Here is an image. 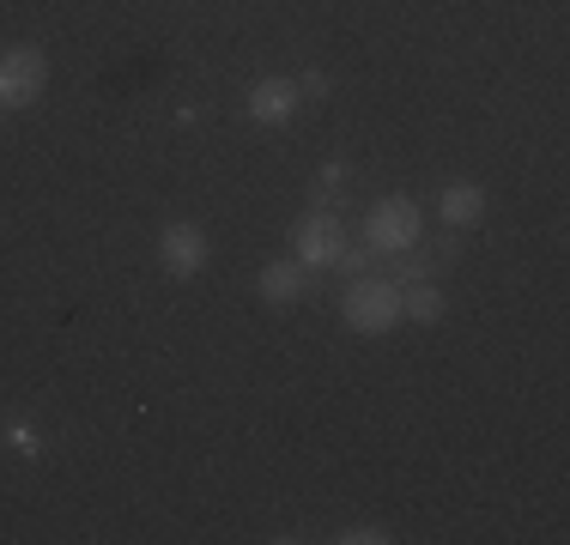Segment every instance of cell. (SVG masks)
Returning <instances> with one entry per match:
<instances>
[{"label": "cell", "instance_id": "cell-1", "mask_svg": "<svg viewBox=\"0 0 570 545\" xmlns=\"http://www.w3.org/2000/svg\"><path fill=\"white\" fill-rule=\"evenodd\" d=\"M341 321L352 334H395L401 327V285L383 272H364L341 291Z\"/></svg>", "mask_w": 570, "mask_h": 545}, {"label": "cell", "instance_id": "cell-2", "mask_svg": "<svg viewBox=\"0 0 570 545\" xmlns=\"http://www.w3.org/2000/svg\"><path fill=\"white\" fill-rule=\"evenodd\" d=\"M49 91V54L37 43L0 49V109H31Z\"/></svg>", "mask_w": 570, "mask_h": 545}, {"label": "cell", "instance_id": "cell-3", "mask_svg": "<svg viewBox=\"0 0 570 545\" xmlns=\"http://www.w3.org/2000/svg\"><path fill=\"white\" fill-rule=\"evenodd\" d=\"M419 237H425V212H419V200H406V195H389V200H376V207L364 212V242H371L376 255L413 249Z\"/></svg>", "mask_w": 570, "mask_h": 545}, {"label": "cell", "instance_id": "cell-4", "mask_svg": "<svg viewBox=\"0 0 570 545\" xmlns=\"http://www.w3.org/2000/svg\"><path fill=\"white\" fill-rule=\"evenodd\" d=\"M341 249H346V225H341V212H334V207H309V212L292 225V255H297L309 272H316V267H334V261H341Z\"/></svg>", "mask_w": 570, "mask_h": 545}, {"label": "cell", "instance_id": "cell-5", "mask_svg": "<svg viewBox=\"0 0 570 545\" xmlns=\"http://www.w3.org/2000/svg\"><path fill=\"white\" fill-rule=\"evenodd\" d=\"M207 230L200 225H165L158 230V267L170 272V279H195L200 267H207Z\"/></svg>", "mask_w": 570, "mask_h": 545}, {"label": "cell", "instance_id": "cell-6", "mask_svg": "<svg viewBox=\"0 0 570 545\" xmlns=\"http://www.w3.org/2000/svg\"><path fill=\"white\" fill-rule=\"evenodd\" d=\"M255 291H262L267 309H292V304H304V297H309V267L297 261V255H279V261L262 267Z\"/></svg>", "mask_w": 570, "mask_h": 545}, {"label": "cell", "instance_id": "cell-7", "mask_svg": "<svg viewBox=\"0 0 570 545\" xmlns=\"http://www.w3.org/2000/svg\"><path fill=\"white\" fill-rule=\"evenodd\" d=\"M297 103H304V98H297L292 79H255V86L243 91V116L262 121V128H279V121H292Z\"/></svg>", "mask_w": 570, "mask_h": 545}, {"label": "cell", "instance_id": "cell-8", "mask_svg": "<svg viewBox=\"0 0 570 545\" xmlns=\"http://www.w3.org/2000/svg\"><path fill=\"white\" fill-rule=\"evenodd\" d=\"M438 218H443L450 230L485 225V188H480V182H450V188H438Z\"/></svg>", "mask_w": 570, "mask_h": 545}, {"label": "cell", "instance_id": "cell-9", "mask_svg": "<svg viewBox=\"0 0 570 545\" xmlns=\"http://www.w3.org/2000/svg\"><path fill=\"white\" fill-rule=\"evenodd\" d=\"M443 309H450V297L438 291V279H413L401 285V321H419V327H438Z\"/></svg>", "mask_w": 570, "mask_h": 545}, {"label": "cell", "instance_id": "cell-10", "mask_svg": "<svg viewBox=\"0 0 570 545\" xmlns=\"http://www.w3.org/2000/svg\"><path fill=\"white\" fill-rule=\"evenodd\" d=\"M383 279H395V285H413V279H438V255L425 249V242H413V249H395V255H383Z\"/></svg>", "mask_w": 570, "mask_h": 545}, {"label": "cell", "instance_id": "cell-11", "mask_svg": "<svg viewBox=\"0 0 570 545\" xmlns=\"http://www.w3.org/2000/svg\"><path fill=\"white\" fill-rule=\"evenodd\" d=\"M346 188H352V164H341V158L322 164V176H316V207H334Z\"/></svg>", "mask_w": 570, "mask_h": 545}, {"label": "cell", "instance_id": "cell-12", "mask_svg": "<svg viewBox=\"0 0 570 545\" xmlns=\"http://www.w3.org/2000/svg\"><path fill=\"white\" fill-rule=\"evenodd\" d=\"M334 267H341L346 279H364V272H376V267H383V255H376L371 242H346V249H341V261H334Z\"/></svg>", "mask_w": 570, "mask_h": 545}, {"label": "cell", "instance_id": "cell-13", "mask_svg": "<svg viewBox=\"0 0 570 545\" xmlns=\"http://www.w3.org/2000/svg\"><path fill=\"white\" fill-rule=\"evenodd\" d=\"M389 539H395V534H389L383 522H364V527H346V534H341V545H389Z\"/></svg>", "mask_w": 570, "mask_h": 545}, {"label": "cell", "instance_id": "cell-14", "mask_svg": "<svg viewBox=\"0 0 570 545\" xmlns=\"http://www.w3.org/2000/svg\"><path fill=\"white\" fill-rule=\"evenodd\" d=\"M297 98L322 103V98H328V73H304V79H297Z\"/></svg>", "mask_w": 570, "mask_h": 545}, {"label": "cell", "instance_id": "cell-15", "mask_svg": "<svg viewBox=\"0 0 570 545\" xmlns=\"http://www.w3.org/2000/svg\"><path fill=\"white\" fill-rule=\"evenodd\" d=\"M7 443L19 448V455H37V430H31V425H19V418L7 425Z\"/></svg>", "mask_w": 570, "mask_h": 545}]
</instances>
